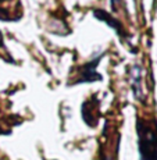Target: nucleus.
<instances>
[{
  "label": "nucleus",
  "instance_id": "1",
  "mask_svg": "<svg viewBox=\"0 0 157 160\" xmlns=\"http://www.w3.org/2000/svg\"><path fill=\"white\" fill-rule=\"evenodd\" d=\"M139 150L142 160H157V128L138 121Z\"/></svg>",
  "mask_w": 157,
  "mask_h": 160
},
{
  "label": "nucleus",
  "instance_id": "2",
  "mask_svg": "<svg viewBox=\"0 0 157 160\" xmlns=\"http://www.w3.org/2000/svg\"><path fill=\"white\" fill-rule=\"evenodd\" d=\"M99 60H100V57H97L96 60L91 61V63H88L86 66L82 67L81 70H82V72H84V74H81L82 77L76 79L75 84H78V82H92V81H95V79H100L101 77L96 75V71H95V68H96Z\"/></svg>",
  "mask_w": 157,
  "mask_h": 160
},
{
  "label": "nucleus",
  "instance_id": "3",
  "mask_svg": "<svg viewBox=\"0 0 157 160\" xmlns=\"http://www.w3.org/2000/svg\"><path fill=\"white\" fill-rule=\"evenodd\" d=\"M93 14H95V17H96L97 20L104 21L106 24H109V25L111 27V28L114 29L120 36H125V32L122 31L121 22H120V21H117V20H114V18H113L110 14H107L106 11H103V10H93Z\"/></svg>",
  "mask_w": 157,
  "mask_h": 160
},
{
  "label": "nucleus",
  "instance_id": "4",
  "mask_svg": "<svg viewBox=\"0 0 157 160\" xmlns=\"http://www.w3.org/2000/svg\"><path fill=\"white\" fill-rule=\"evenodd\" d=\"M132 84H134V93L138 99H142V88H140V68L134 67L132 71Z\"/></svg>",
  "mask_w": 157,
  "mask_h": 160
},
{
  "label": "nucleus",
  "instance_id": "5",
  "mask_svg": "<svg viewBox=\"0 0 157 160\" xmlns=\"http://www.w3.org/2000/svg\"><path fill=\"white\" fill-rule=\"evenodd\" d=\"M6 2H10V0H0V4H3V3H6Z\"/></svg>",
  "mask_w": 157,
  "mask_h": 160
}]
</instances>
